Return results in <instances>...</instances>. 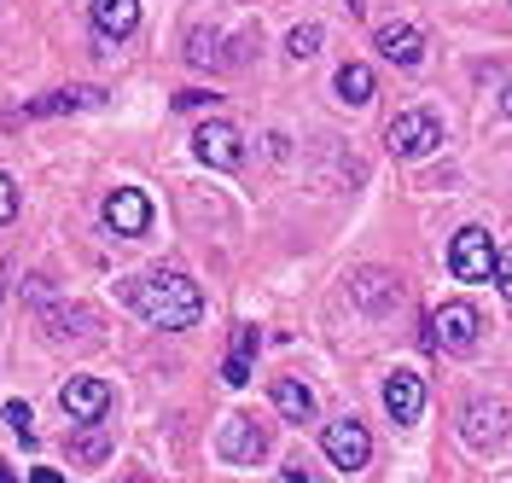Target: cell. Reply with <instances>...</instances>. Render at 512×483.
Wrapping results in <instances>:
<instances>
[{"instance_id":"3","label":"cell","mask_w":512,"mask_h":483,"mask_svg":"<svg viewBox=\"0 0 512 483\" xmlns=\"http://www.w3.org/2000/svg\"><path fill=\"white\" fill-rule=\"evenodd\" d=\"M384 146H390V158H425L443 146V123L431 111H396L384 129Z\"/></svg>"},{"instance_id":"16","label":"cell","mask_w":512,"mask_h":483,"mask_svg":"<svg viewBox=\"0 0 512 483\" xmlns=\"http://www.w3.org/2000/svg\"><path fill=\"white\" fill-rule=\"evenodd\" d=\"M251 361H256V326H233V350L222 361L227 385H251Z\"/></svg>"},{"instance_id":"10","label":"cell","mask_w":512,"mask_h":483,"mask_svg":"<svg viewBox=\"0 0 512 483\" xmlns=\"http://www.w3.org/2000/svg\"><path fill=\"white\" fill-rule=\"evenodd\" d=\"M105 227L111 233H123V239H140L146 227H152V204L140 187H117V193L105 198Z\"/></svg>"},{"instance_id":"22","label":"cell","mask_w":512,"mask_h":483,"mask_svg":"<svg viewBox=\"0 0 512 483\" xmlns=\"http://www.w3.org/2000/svg\"><path fill=\"white\" fill-rule=\"evenodd\" d=\"M280 483H320V478H315V466L297 454V460H286V466H280Z\"/></svg>"},{"instance_id":"19","label":"cell","mask_w":512,"mask_h":483,"mask_svg":"<svg viewBox=\"0 0 512 483\" xmlns=\"http://www.w3.org/2000/svg\"><path fill=\"white\" fill-rule=\"evenodd\" d=\"M338 99H344V105H367V99H373V70L344 65L338 70Z\"/></svg>"},{"instance_id":"29","label":"cell","mask_w":512,"mask_h":483,"mask_svg":"<svg viewBox=\"0 0 512 483\" xmlns=\"http://www.w3.org/2000/svg\"><path fill=\"white\" fill-rule=\"evenodd\" d=\"M0 297H6V268H0Z\"/></svg>"},{"instance_id":"18","label":"cell","mask_w":512,"mask_h":483,"mask_svg":"<svg viewBox=\"0 0 512 483\" xmlns=\"http://www.w3.org/2000/svg\"><path fill=\"white\" fill-rule=\"evenodd\" d=\"M105 454H111L105 425H76V431H70V460H76V466H99Z\"/></svg>"},{"instance_id":"26","label":"cell","mask_w":512,"mask_h":483,"mask_svg":"<svg viewBox=\"0 0 512 483\" xmlns=\"http://www.w3.org/2000/svg\"><path fill=\"white\" fill-rule=\"evenodd\" d=\"M30 483H64V472H53V466H35Z\"/></svg>"},{"instance_id":"21","label":"cell","mask_w":512,"mask_h":483,"mask_svg":"<svg viewBox=\"0 0 512 483\" xmlns=\"http://www.w3.org/2000/svg\"><path fill=\"white\" fill-rule=\"evenodd\" d=\"M30 408H24V402H6V425H12V437H18V443H24V449H30L35 443V425H30Z\"/></svg>"},{"instance_id":"28","label":"cell","mask_w":512,"mask_h":483,"mask_svg":"<svg viewBox=\"0 0 512 483\" xmlns=\"http://www.w3.org/2000/svg\"><path fill=\"white\" fill-rule=\"evenodd\" d=\"M0 483H18V478H12V466H6V460H0Z\"/></svg>"},{"instance_id":"23","label":"cell","mask_w":512,"mask_h":483,"mask_svg":"<svg viewBox=\"0 0 512 483\" xmlns=\"http://www.w3.org/2000/svg\"><path fill=\"white\" fill-rule=\"evenodd\" d=\"M12 216H18V187H12V181L0 175V227L12 222Z\"/></svg>"},{"instance_id":"8","label":"cell","mask_w":512,"mask_h":483,"mask_svg":"<svg viewBox=\"0 0 512 483\" xmlns=\"http://www.w3.org/2000/svg\"><path fill=\"white\" fill-rule=\"evenodd\" d=\"M59 408L76 419V425H99V419L111 414V385H105V379H64Z\"/></svg>"},{"instance_id":"7","label":"cell","mask_w":512,"mask_h":483,"mask_svg":"<svg viewBox=\"0 0 512 483\" xmlns=\"http://www.w3.org/2000/svg\"><path fill=\"white\" fill-rule=\"evenodd\" d=\"M216 454H222L227 466H256L268 454V431L251 414H227L222 431H216Z\"/></svg>"},{"instance_id":"12","label":"cell","mask_w":512,"mask_h":483,"mask_svg":"<svg viewBox=\"0 0 512 483\" xmlns=\"http://www.w3.org/2000/svg\"><path fill=\"white\" fill-rule=\"evenodd\" d=\"M379 53L390 59V65H402V70H414L419 59H425V35L414 30V24H379Z\"/></svg>"},{"instance_id":"25","label":"cell","mask_w":512,"mask_h":483,"mask_svg":"<svg viewBox=\"0 0 512 483\" xmlns=\"http://www.w3.org/2000/svg\"><path fill=\"white\" fill-rule=\"evenodd\" d=\"M216 99L222 94H198V88H187V94H175V105H181V111H198V105H216Z\"/></svg>"},{"instance_id":"15","label":"cell","mask_w":512,"mask_h":483,"mask_svg":"<svg viewBox=\"0 0 512 483\" xmlns=\"http://www.w3.org/2000/svg\"><path fill=\"white\" fill-rule=\"evenodd\" d=\"M99 99H105L99 88H59V94H47V99H30L24 117H64V111H88Z\"/></svg>"},{"instance_id":"20","label":"cell","mask_w":512,"mask_h":483,"mask_svg":"<svg viewBox=\"0 0 512 483\" xmlns=\"http://www.w3.org/2000/svg\"><path fill=\"white\" fill-rule=\"evenodd\" d=\"M286 53L291 59H315L320 53V24H297V30L286 35Z\"/></svg>"},{"instance_id":"9","label":"cell","mask_w":512,"mask_h":483,"mask_svg":"<svg viewBox=\"0 0 512 483\" xmlns=\"http://www.w3.org/2000/svg\"><path fill=\"white\" fill-rule=\"evenodd\" d=\"M192 152L198 163H210V169H239L245 163V140L233 123H204V129L192 134Z\"/></svg>"},{"instance_id":"24","label":"cell","mask_w":512,"mask_h":483,"mask_svg":"<svg viewBox=\"0 0 512 483\" xmlns=\"http://www.w3.org/2000/svg\"><path fill=\"white\" fill-rule=\"evenodd\" d=\"M495 286H501V297L512 303V251H501V262H495Z\"/></svg>"},{"instance_id":"30","label":"cell","mask_w":512,"mask_h":483,"mask_svg":"<svg viewBox=\"0 0 512 483\" xmlns=\"http://www.w3.org/2000/svg\"><path fill=\"white\" fill-rule=\"evenodd\" d=\"M128 483H152V478H128Z\"/></svg>"},{"instance_id":"14","label":"cell","mask_w":512,"mask_h":483,"mask_svg":"<svg viewBox=\"0 0 512 483\" xmlns=\"http://www.w3.org/2000/svg\"><path fill=\"white\" fill-rule=\"evenodd\" d=\"M94 30L105 41H128L140 30V0H94Z\"/></svg>"},{"instance_id":"2","label":"cell","mask_w":512,"mask_h":483,"mask_svg":"<svg viewBox=\"0 0 512 483\" xmlns=\"http://www.w3.org/2000/svg\"><path fill=\"white\" fill-rule=\"evenodd\" d=\"M495 239L483 233V227H460L454 233V245H448V268H454V280H466V286H483V280H495Z\"/></svg>"},{"instance_id":"4","label":"cell","mask_w":512,"mask_h":483,"mask_svg":"<svg viewBox=\"0 0 512 483\" xmlns=\"http://www.w3.org/2000/svg\"><path fill=\"white\" fill-rule=\"evenodd\" d=\"M320 449H326V460H332L338 472H361V466L373 460V437H367V425L355 414H344V419H326Z\"/></svg>"},{"instance_id":"5","label":"cell","mask_w":512,"mask_h":483,"mask_svg":"<svg viewBox=\"0 0 512 483\" xmlns=\"http://www.w3.org/2000/svg\"><path fill=\"white\" fill-rule=\"evenodd\" d=\"M478 309L472 303H443L431 321H425V350H472L478 344Z\"/></svg>"},{"instance_id":"27","label":"cell","mask_w":512,"mask_h":483,"mask_svg":"<svg viewBox=\"0 0 512 483\" xmlns=\"http://www.w3.org/2000/svg\"><path fill=\"white\" fill-rule=\"evenodd\" d=\"M501 111H507V117H512V82H507V94H501Z\"/></svg>"},{"instance_id":"13","label":"cell","mask_w":512,"mask_h":483,"mask_svg":"<svg viewBox=\"0 0 512 483\" xmlns=\"http://www.w3.org/2000/svg\"><path fill=\"white\" fill-rule=\"evenodd\" d=\"M384 408L396 425H414L419 408H425V385H419V373H390L384 379Z\"/></svg>"},{"instance_id":"11","label":"cell","mask_w":512,"mask_h":483,"mask_svg":"<svg viewBox=\"0 0 512 483\" xmlns=\"http://www.w3.org/2000/svg\"><path fill=\"white\" fill-rule=\"evenodd\" d=\"M355 303L367 309V315H384V309H396L402 303V286H396V274H384V268H361L350 280Z\"/></svg>"},{"instance_id":"17","label":"cell","mask_w":512,"mask_h":483,"mask_svg":"<svg viewBox=\"0 0 512 483\" xmlns=\"http://www.w3.org/2000/svg\"><path fill=\"white\" fill-rule=\"evenodd\" d=\"M274 408H280V419L303 425V419H315V390L303 385V379H280L274 385Z\"/></svg>"},{"instance_id":"1","label":"cell","mask_w":512,"mask_h":483,"mask_svg":"<svg viewBox=\"0 0 512 483\" xmlns=\"http://www.w3.org/2000/svg\"><path fill=\"white\" fill-rule=\"evenodd\" d=\"M128 303H134L152 326H163V332H187V326H198V315H204V291H198V280H187V274H146V280L128 286Z\"/></svg>"},{"instance_id":"6","label":"cell","mask_w":512,"mask_h":483,"mask_svg":"<svg viewBox=\"0 0 512 483\" xmlns=\"http://www.w3.org/2000/svg\"><path fill=\"white\" fill-rule=\"evenodd\" d=\"M507 431H512V414H507V402H466V414H460V437L472 443L478 454H495L501 443H507Z\"/></svg>"}]
</instances>
